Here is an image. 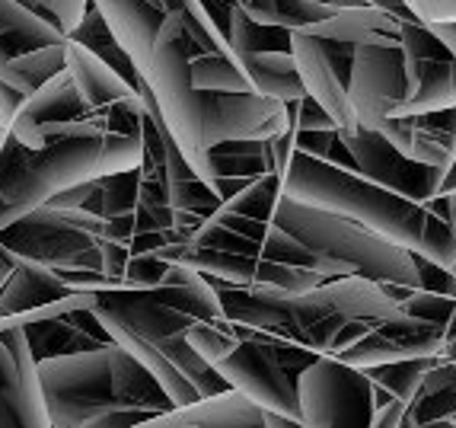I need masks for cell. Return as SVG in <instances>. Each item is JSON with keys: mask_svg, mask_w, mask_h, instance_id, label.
<instances>
[{"mask_svg": "<svg viewBox=\"0 0 456 428\" xmlns=\"http://www.w3.org/2000/svg\"><path fill=\"white\" fill-rule=\"evenodd\" d=\"M93 314L106 326L112 342L151 367L175 406L230 387L217 367L208 365L185 339V329L195 320L227 317L217 288L198 268L169 262L167 278L157 288L99 291Z\"/></svg>", "mask_w": 456, "mask_h": 428, "instance_id": "6da1fadb", "label": "cell"}, {"mask_svg": "<svg viewBox=\"0 0 456 428\" xmlns=\"http://www.w3.org/2000/svg\"><path fill=\"white\" fill-rule=\"evenodd\" d=\"M278 199L281 177H256L175 250L173 262H185L221 284H278L304 291L335 278L326 262L274 221Z\"/></svg>", "mask_w": 456, "mask_h": 428, "instance_id": "7a4b0ae2", "label": "cell"}, {"mask_svg": "<svg viewBox=\"0 0 456 428\" xmlns=\"http://www.w3.org/2000/svg\"><path fill=\"white\" fill-rule=\"evenodd\" d=\"M211 284L240 333L313 355H338L377 323L403 310L380 282L364 276L326 278L304 291L278 284Z\"/></svg>", "mask_w": 456, "mask_h": 428, "instance_id": "3957f363", "label": "cell"}, {"mask_svg": "<svg viewBox=\"0 0 456 428\" xmlns=\"http://www.w3.org/2000/svg\"><path fill=\"white\" fill-rule=\"evenodd\" d=\"M144 160V128L115 131L106 115H84L45 147H26L7 131L0 144V230L52 202L58 192L93 183Z\"/></svg>", "mask_w": 456, "mask_h": 428, "instance_id": "277c9868", "label": "cell"}, {"mask_svg": "<svg viewBox=\"0 0 456 428\" xmlns=\"http://www.w3.org/2000/svg\"><path fill=\"white\" fill-rule=\"evenodd\" d=\"M281 192L306 205L348 214L393 243L447 268L456 266V234L447 218V195L421 205L361 177L358 169H345L304 151H294L281 173Z\"/></svg>", "mask_w": 456, "mask_h": 428, "instance_id": "5b68a950", "label": "cell"}, {"mask_svg": "<svg viewBox=\"0 0 456 428\" xmlns=\"http://www.w3.org/2000/svg\"><path fill=\"white\" fill-rule=\"evenodd\" d=\"M102 214V272L118 288L163 284L175 250L185 243L163 189L160 167L144 153L141 167L96 179Z\"/></svg>", "mask_w": 456, "mask_h": 428, "instance_id": "8992f818", "label": "cell"}, {"mask_svg": "<svg viewBox=\"0 0 456 428\" xmlns=\"http://www.w3.org/2000/svg\"><path fill=\"white\" fill-rule=\"evenodd\" d=\"M274 221L288 234H294L316 259L326 262L335 278L364 276L370 282H380L383 288H419L415 252L387 240L348 214L306 205L281 192Z\"/></svg>", "mask_w": 456, "mask_h": 428, "instance_id": "52a82bcc", "label": "cell"}, {"mask_svg": "<svg viewBox=\"0 0 456 428\" xmlns=\"http://www.w3.org/2000/svg\"><path fill=\"white\" fill-rule=\"evenodd\" d=\"M38 377L52 428H99L109 413L128 409L115 381V342L42 358Z\"/></svg>", "mask_w": 456, "mask_h": 428, "instance_id": "ba28073f", "label": "cell"}, {"mask_svg": "<svg viewBox=\"0 0 456 428\" xmlns=\"http://www.w3.org/2000/svg\"><path fill=\"white\" fill-rule=\"evenodd\" d=\"M144 80L183 157L195 167L198 177L211 183V147L205 144V135H201V90L191 84L185 32L175 13L167 16L160 36L153 42Z\"/></svg>", "mask_w": 456, "mask_h": 428, "instance_id": "9c48e42d", "label": "cell"}, {"mask_svg": "<svg viewBox=\"0 0 456 428\" xmlns=\"http://www.w3.org/2000/svg\"><path fill=\"white\" fill-rule=\"evenodd\" d=\"M0 246L13 252L16 262H42L54 272L102 268V214L45 202L0 230Z\"/></svg>", "mask_w": 456, "mask_h": 428, "instance_id": "30bf717a", "label": "cell"}, {"mask_svg": "<svg viewBox=\"0 0 456 428\" xmlns=\"http://www.w3.org/2000/svg\"><path fill=\"white\" fill-rule=\"evenodd\" d=\"M313 358H316L313 352H300V349H288V345H274L240 333L236 345L221 361H214V367L230 387L243 391L265 413L288 416L290 422L304 425L300 399H297V374Z\"/></svg>", "mask_w": 456, "mask_h": 428, "instance_id": "8fae6325", "label": "cell"}, {"mask_svg": "<svg viewBox=\"0 0 456 428\" xmlns=\"http://www.w3.org/2000/svg\"><path fill=\"white\" fill-rule=\"evenodd\" d=\"M297 399L306 428L370 425L373 419V383L367 371L335 355H316L297 374Z\"/></svg>", "mask_w": 456, "mask_h": 428, "instance_id": "7c38bea8", "label": "cell"}, {"mask_svg": "<svg viewBox=\"0 0 456 428\" xmlns=\"http://www.w3.org/2000/svg\"><path fill=\"white\" fill-rule=\"evenodd\" d=\"M290 54H294L306 93L332 115L338 131H358L361 122H358V115H354V106H351V96H348L354 45L335 42V38L313 36V32H306V29H294L290 32Z\"/></svg>", "mask_w": 456, "mask_h": 428, "instance_id": "4fadbf2b", "label": "cell"}, {"mask_svg": "<svg viewBox=\"0 0 456 428\" xmlns=\"http://www.w3.org/2000/svg\"><path fill=\"white\" fill-rule=\"evenodd\" d=\"M290 128L288 103L256 90H201L205 144L221 141H268Z\"/></svg>", "mask_w": 456, "mask_h": 428, "instance_id": "5bb4252c", "label": "cell"}, {"mask_svg": "<svg viewBox=\"0 0 456 428\" xmlns=\"http://www.w3.org/2000/svg\"><path fill=\"white\" fill-rule=\"evenodd\" d=\"M403 54L409 93L393 115L434 112L456 106V54L421 20L403 23Z\"/></svg>", "mask_w": 456, "mask_h": 428, "instance_id": "9a60e30c", "label": "cell"}, {"mask_svg": "<svg viewBox=\"0 0 456 428\" xmlns=\"http://www.w3.org/2000/svg\"><path fill=\"white\" fill-rule=\"evenodd\" d=\"M409 93L405 54L399 45H354L348 96L361 128L380 131Z\"/></svg>", "mask_w": 456, "mask_h": 428, "instance_id": "2e32d148", "label": "cell"}, {"mask_svg": "<svg viewBox=\"0 0 456 428\" xmlns=\"http://www.w3.org/2000/svg\"><path fill=\"white\" fill-rule=\"evenodd\" d=\"M342 141L361 177L387 185V189L399 192V195H405L411 202H421V205L437 199V185H441L444 169L405 157L393 141L383 138L380 131H342Z\"/></svg>", "mask_w": 456, "mask_h": 428, "instance_id": "e0dca14e", "label": "cell"}, {"mask_svg": "<svg viewBox=\"0 0 456 428\" xmlns=\"http://www.w3.org/2000/svg\"><path fill=\"white\" fill-rule=\"evenodd\" d=\"M84 115H90V109H86L84 96H80L74 77L64 64V70H58L52 80H45L36 93L26 96L7 131L26 147H45L54 138L68 135L70 125Z\"/></svg>", "mask_w": 456, "mask_h": 428, "instance_id": "ac0fdd59", "label": "cell"}, {"mask_svg": "<svg viewBox=\"0 0 456 428\" xmlns=\"http://www.w3.org/2000/svg\"><path fill=\"white\" fill-rule=\"evenodd\" d=\"M441 352H444V326L425 320V317L399 310L389 320L377 323L358 342H351L348 349H342L335 358L348 361L354 367H373V365H389V361H403V358H425V355H441Z\"/></svg>", "mask_w": 456, "mask_h": 428, "instance_id": "d6986e66", "label": "cell"}, {"mask_svg": "<svg viewBox=\"0 0 456 428\" xmlns=\"http://www.w3.org/2000/svg\"><path fill=\"white\" fill-rule=\"evenodd\" d=\"M380 135L411 160L447 169L456 157V106L415 115H389L380 125Z\"/></svg>", "mask_w": 456, "mask_h": 428, "instance_id": "ffe728a7", "label": "cell"}, {"mask_svg": "<svg viewBox=\"0 0 456 428\" xmlns=\"http://www.w3.org/2000/svg\"><path fill=\"white\" fill-rule=\"evenodd\" d=\"M93 4L102 10L109 29L122 42L134 70L144 77L147 64H151L153 42L160 36L169 10L163 7L160 0H93Z\"/></svg>", "mask_w": 456, "mask_h": 428, "instance_id": "44dd1931", "label": "cell"}, {"mask_svg": "<svg viewBox=\"0 0 456 428\" xmlns=\"http://www.w3.org/2000/svg\"><path fill=\"white\" fill-rule=\"evenodd\" d=\"M23 329H26V336H29L32 355H36L38 361L54 358V355L86 352V349L112 342L106 326L93 314V307H80V310H68V314L48 317V320L26 323Z\"/></svg>", "mask_w": 456, "mask_h": 428, "instance_id": "7402d4cb", "label": "cell"}, {"mask_svg": "<svg viewBox=\"0 0 456 428\" xmlns=\"http://www.w3.org/2000/svg\"><path fill=\"white\" fill-rule=\"evenodd\" d=\"M403 23L405 16H395L383 7H370V4H354V7H338L329 20L310 26L306 32L322 38H335V42H348V45L403 48Z\"/></svg>", "mask_w": 456, "mask_h": 428, "instance_id": "603a6c76", "label": "cell"}, {"mask_svg": "<svg viewBox=\"0 0 456 428\" xmlns=\"http://www.w3.org/2000/svg\"><path fill=\"white\" fill-rule=\"evenodd\" d=\"M268 413L259 403H252L243 391L227 387L221 393H211V397H201L195 403L173 406L169 413L157 416L153 425H214V428H265Z\"/></svg>", "mask_w": 456, "mask_h": 428, "instance_id": "cb8c5ba5", "label": "cell"}, {"mask_svg": "<svg viewBox=\"0 0 456 428\" xmlns=\"http://www.w3.org/2000/svg\"><path fill=\"white\" fill-rule=\"evenodd\" d=\"M236 58L243 64L252 90L262 96H274L281 103H297L306 96V86L290 52H243Z\"/></svg>", "mask_w": 456, "mask_h": 428, "instance_id": "d4e9b609", "label": "cell"}, {"mask_svg": "<svg viewBox=\"0 0 456 428\" xmlns=\"http://www.w3.org/2000/svg\"><path fill=\"white\" fill-rule=\"evenodd\" d=\"M456 425V361H437L409 406L405 428Z\"/></svg>", "mask_w": 456, "mask_h": 428, "instance_id": "484cf974", "label": "cell"}, {"mask_svg": "<svg viewBox=\"0 0 456 428\" xmlns=\"http://www.w3.org/2000/svg\"><path fill=\"white\" fill-rule=\"evenodd\" d=\"M274 173L268 141H221L211 147V185L217 179H256Z\"/></svg>", "mask_w": 456, "mask_h": 428, "instance_id": "4316f807", "label": "cell"}, {"mask_svg": "<svg viewBox=\"0 0 456 428\" xmlns=\"http://www.w3.org/2000/svg\"><path fill=\"white\" fill-rule=\"evenodd\" d=\"M437 361H441V355H425V358H403L389 361V365L364 367L373 383V409L387 403V399H409L411 403Z\"/></svg>", "mask_w": 456, "mask_h": 428, "instance_id": "83f0119b", "label": "cell"}, {"mask_svg": "<svg viewBox=\"0 0 456 428\" xmlns=\"http://www.w3.org/2000/svg\"><path fill=\"white\" fill-rule=\"evenodd\" d=\"M68 38H74V42H80V45H86L90 52H96L102 62L112 64L118 74L125 77V80H131V84L137 86V80H141V74L134 70V64H131V58L125 54L122 42L115 38V32L109 29L106 16H102V10L96 7L90 0V7H86L84 20L74 26V29L68 32Z\"/></svg>", "mask_w": 456, "mask_h": 428, "instance_id": "f1b7e54d", "label": "cell"}, {"mask_svg": "<svg viewBox=\"0 0 456 428\" xmlns=\"http://www.w3.org/2000/svg\"><path fill=\"white\" fill-rule=\"evenodd\" d=\"M191 84L198 90H252L249 77L236 52H221V48H205V52H191Z\"/></svg>", "mask_w": 456, "mask_h": 428, "instance_id": "f546056e", "label": "cell"}, {"mask_svg": "<svg viewBox=\"0 0 456 428\" xmlns=\"http://www.w3.org/2000/svg\"><path fill=\"white\" fill-rule=\"evenodd\" d=\"M243 10L252 20H259V23L281 26V29L294 32L322 23L338 7H329V4H320V0H249Z\"/></svg>", "mask_w": 456, "mask_h": 428, "instance_id": "4dcf8cb0", "label": "cell"}, {"mask_svg": "<svg viewBox=\"0 0 456 428\" xmlns=\"http://www.w3.org/2000/svg\"><path fill=\"white\" fill-rule=\"evenodd\" d=\"M227 38H230V48H233L236 54H243V52H290V29L252 20L240 4H233V10H230Z\"/></svg>", "mask_w": 456, "mask_h": 428, "instance_id": "1f68e13d", "label": "cell"}, {"mask_svg": "<svg viewBox=\"0 0 456 428\" xmlns=\"http://www.w3.org/2000/svg\"><path fill=\"white\" fill-rule=\"evenodd\" d=\"M290 109V128L294 131H329V128H338L335 119L320 106V103L313 100L310 93H306L304 100L288 103Z\"/></svg>", "mask_w": 456, "mask_h": 428, "instance_id": "d6a6232c", "label": "cell"}, {"mask_svg": "<svg viewBox=\"0 0 456 428\" xmlns=\"http://www.w3.org/2000/svg\"><path fill=\"white\" fill-rule=\"evenodd\" d=\"M26 103V93L13 84V68H10V54L0 45V125L10 128L13 115Z\"/></svg>", "mask_w": 456, "mask_h": 428, "instance_id": "836d02e7", "label": "cell"}, {"mask_svg": "<svg viewBox=\"0 0 456 428\" xmlns=\"http://www.w3.org/2000/svg\"><path fill=\"white\" fill-rule=\"evenodd\" d=\"M405 7L419 16L421 23L456 20V0H405Z\"/></svg>", "mask_w": 456, "mask_h": 428, "instance_id": "e575fe53", "label": "cell"}, {"mask_svg": "<svg viewBox=\"0 0 456 428\" xmlns=\"http://www.w3.org/2000/svg\"><path fill=\"white\" fill-rule=\"evenodd\" d=\"M409 399H387L373 409V419L370 425L373 428H403L405 419H409Z\"/></svg>", "mask_w": 456, "mask_h": 428, "instance_id": "d590c367", "label": "cell"}, {"mask_svg": "<svg viewBox=\"0 0 456 428\" xmlns=\"http://www.w3.org/2000/svg\"><path fill=\"white\" fill-rule=\"evenodd\" d=\"M428 26H431L434 36L441 38L444 45L456 54V20H441V23H428Z\"/></svg>", "mask_w": 456, "mask_h": 428, "instance_id": "8d00e7d4", "label": "cell"}, {"mask_svg": "<svg viewBox=\"0 0 456 428\" xmlns=\"http://www.w3.org/2000/svg\"><path fill=\"white\" fill-rule=\"evenodd\" d=\"M444 361H456V310H453V320L447 323L444 329V352H441Z\"/></svg>", "mask_w": 456, "mask_h": 428, "instance_id": "74e56055", "label": "cell"}, {"mask_svg": "<svg viewBox=\"0 0 456 428\" xmlns=\"http://www.w3.org/2000/svg\"><path fill=\"white\" fill-rule=\"evenodd\" d=\"M364 4H370V7H383V10H389V13H395V16H405V20H409V16H415L409 7H405V0H364ZM415 20H419V16H415Z\"/></svg>", "mask_w": 456, "mask_h": 428, "instance_id": "f35d334b", "label": "cell"}, {"mask_svg": "<svg viewBox=\"0 0 456 428\" xmlns=\"http://www.w3.org/2000/svg\"><path fill=\"white\" fill-rule=\"evenodd\" d=\"M447 192H456V157H453V163L444 169L441 185H437V195H447Z\"/></svg>", "mask_w": 456, "mask_h": 428, "instance_id": "ab89813d", "label": "cell"}, {"mask_svg": "<svg viewBox=\"0 0 456 428\" xmlns=\"http://www.w3.org/2000/svg\"><path fill=\"white\" fill-rule=\"evenodd\" d=\"M13 266H16L13 252H7V250H4V246H0V278L7 276V272H10V268H13Z\"/></svg>", "mask_w": 456, "mask_h": 428, "instance_id": "60d3db41", "label": "cell"}, {"mask_svg": "<svg viewBox=\"0 0 456 428\" xmlns=\"http://www.w3.org/2000/svg\"><path fill=\"white\" fill-rule=\"evenodd\" d=\"M447 218L453 224V234H456V192H447Z\"/></svg>", "mask_w": 456, "mask_h": 428, "instance_id": "b9f144b4", "label": "cell"}, {"mask_svg": "<svg viewBox=\"0 0 456 428\" xmlns=\"http://www.w3.org/2000/svg\"><path fill=\"white\" fill-rule=\"evenodd\" d=\"M320 4H329V7H354V4H364V0H320Z\"/></svg>", "mask_w": 456, "mask_h": 428, "instance_id": "7bdbcfd3", "label": "cell"}, {"mask_svg": "<svg viewBox=\"0 0 456 428\" xmlns=\"http://www.w3.org/2000/svg\"><path fill=\"white\" fill-rule=\"evenodd\" d=\"M4 138H7V128H4V125H0V141H4Z\"/></svg>", "mask_w": 456, "mask_h": 428, "instance_id": "ee69618b", "label": "cell"}, {"mask_svg": "<svg viewBox=\"0 0 456 428\" xmlns=\"http://www.w3.org/2000/svg\"><path fill=\"white\" fill-rule=\"evenodd\" d=\"M236 4H240V7H246V4H249V0H236Z\"/></svg>", "mask_w": 456, "mask_h": 428, "instance_id": "f6af8a7d", "label": "cell"}, {"mask_svg": "<svg viewBox=\"0 0 456 428\" xmlns=\"http://www.w3.org/2000/svg\"><path fill=\"white\" fill-rule=\"evenodd\" d=\"M453 272H456V266H453Z\"/></svg>", "mask_w": 456, "mask_h": 428, "instance_id": "bcb514c9", "label": "cell"}, {"mask_svg": "<svg viewBox=\"0 0 456 428\" xmlns=\"http://www.w3.org/2000/svg\"><path fill=\"white\" fill-rule=\"evenodd\" d=\"M0 144H4V141H0Z\"/></svg>", "mask_w": 456, "mask_h": 428, "instance_id": "7dc6e473", "label": "cell"}]
</instances>
